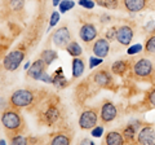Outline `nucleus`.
Segmentation results:
<instances>
[{"mask_svg": "<svg viewBox=\"0 0 155 145\" xmlns=\"http://www.w3.org/2000/svg\"><path fill=\"white\" fill-rule=\"evenodd\" d=\"M62 118V108L57 97H49L45 101H40L39 108V122L44 126L53 127L56 126Z\"/></svg>", "mask_w": 155, "mask_h": 145, "instance_id": "f257e3e1", "label": "nucleus"}, {"mask_svg": "<svg viewBox=\"0 0 155 145\" xmlns=\"http://www.w3.org/2000/svg\"><path fill=\"white\" fill-rule=\"evenodd\" d=\"M2 124L4 131L7 132L9 137H13L16 135L21 133L25 128V122L21 113L18 112V109L11 108L7 110H3L2 114Z\"/></svg>", "mask_w": 155, "mask_h": 145, "instance_id": "f03ea898", "label": "nucleus"}, {"mask_svg": "<svg viewBox=\"0 0 155 145\" xmlns=\"http://www.w3.org/2000/svg\"><path fill=\"white\" fill-rule=\"evenodd\" d=\"M38 100V91H34L30 88L17 89L11 95L9 104L12 108L21 109V108H28L31 105H36Z\"/></svg>", "mask_w": 155, "mask_h": 145, "instance_id": "7ed1b4c3", "label": "nucleus"}, {"mask_svg": "<svg viewBox=\"0 0 155 145\" xmlns=\"http://www.w3.org/2000/svg\"><path fill=\"white\" fill-rule=\"evenodd\" d=\"M25 59V51L22 49H13L4 57L3 60V67L7 71H14L18 69V66L22 64Z\"/></svg>", "mask_w": 155, "mask_h": 145, "instance_id": "20e7f679", "label": "nucleus"}, {"mask_svg": "<svg viewBox=\"0 0 155 145\" xmlns=\"http://www.w3.org/2000/svg\"><path fill=\"white\" fill-rule=\"evenodd\" d=\"M154 72L153 62L147 59H140L133 65V74L140 79H149L151 78Z\"/></svg>", "mask_w": 155, "mask_h": 145, "instance_id": "39448f33", "label": "nucleus"}, {"mask_svg": "<svg viewBox=\"0 0 155 145\" xmlns=\"http://www.w3.org/2000/svg\"><path fill=\"white\" fill-rule=\"evenodd\" d=\"M98 122V110L97 109H87L80 114L79 118V127L81 130H92L97 126Z\"/></svg>", "mask_w": 155, "mask_h": 145, "instance_id": "423d86ee", "label": "nucleus"}, {"mask_svg": "<svg viewBox=\"0 0 155 145\" xmlns=\"http://www.w3.org/2000/svg\"><path fill=\"white\" fill-rule=\"evenodd\" d=\"M52 42L56 47L66 49L67 44L71 42V34L69 31V29L66 26H61L60 29H57L52 35Z\"/></svg>", "mask_w": 155, "mask_h": 145, "instance_id": "0eeeda50", "label": "nucleus"}, {"mask_svg": "<svg viewBox=\"0 0 155 145\" xmlns=\"http://www.w3.org/2000/svg\"><path fill=\"white\" fill-rule=\"evenodd\" d=\"M116 108L111 101H105L100 108V120L102 123H110L116 118Z\"/></svg>", "mask_w": 155, "mask_h": 145, "instance_id": "6e6552de", "label": "nucleus"}, {"mask_svg": "<svg viewBox=\"0 0 155 145\" xmlns=\"http://www.w3.org/2000/svg\"><path fill=\"white\" fill-rule=\"evenodd\" d=\"M137 144L155 145V128L153 126H143L137 132Z\"/></svg>", "mask_w": 155, "mask_h": 145, "instance_id": "1a4fd4ad", "label": "nucleus"}, {"mask_svg": "<svg viewBox=\"0 0 155 145\" xmlns=\"http://www.w3.org/2000/svg\"><path fill=\"white\" fill-rule=\"evenodd\" d=\"M47 67H48V66L45 65V62L43 61L41 59H39V60L34 61L32 64H31L30 69L27 70V76H28V78L35 79V80H40L41 75L45 72Z\"/></svg>", "mask_w": 155, "mask_h": 145, "instance_id": "9d476101", "label": "nucleus"}, {"mask_svg": "<svg viewBox=\"0 0 155 145\" xmlns=\"http://www.w3.org/2000/svg\"><path fill=\"white\" fill-rule=\"evenodd\" d=\"M133 39V29L128 25H123L118 27L116 31V40L122 46H129V43Z\"/></svg>", "mask_w": 155, "mask_h": 145, "instance_id": "9b49d317", "label": "nucleus"}, {"mask_svg": "<svg viewBox=\"0 0 155 145\" xmlns=\"http://www.w3.org/2000/svg\"><path fill=\"white\" fill-rule=\"evenodd\" d=\"M97 35H98V32H97V29L94 27V25H92V23H84L83 26L80 27L79 30V36L80 39L83 40L84 43H91L93 42Z\"/></svg>", "mask_w": 155, "mask_h": 145, "instance_id": "f8f14e48", "label": "nucleus"}, {"mask_svg": "<svg viewBox=\"0 0 155 145\" xmlns=\"http://www.w3.org/2000/svg\"><path fill=\"white\" fill-rule=\"evenodd\" d=\"M92 51H93L94 56L104 59V57L107 56V53L110 51V42L106 38H98L94 42L93 47H92Z\"/></svg>", "mask_w": 155, "mask_h": 145, "instance_id": "ddd939ff", "label": "nucleus"}, {"mask_svg": "<svg viewBox=\"0 0 155 145\" xmlns=\"http://www.w3.org/2000/svg\"><path fill=\"white\" fill-rule=\"evenodd\" d=\"M72 141V136L71 135L65 131V130H61L56 133H53L51 136V144L52 145H69Z\"/></svg>", "mask_w": 155, "mask_h": 145, "instance_id": "4468645a", "label": "nucleus"}, {"mask_svg": "<svg viewBox=\"0 0 155 145\" xmlns=\"http://www.w3.org/2000/svg\"><path fill=\"white\" fill-rule=\"evenodd\" d=\"M125 11L130 13H137L145 9L147 4V0H122Z\"/></svg>", "mask_w": 155, "mask_h": 145, "instance_id": "2eb2a0df", "label": "nucleus"}, {"mask_svg": "<svg viewBox=\"0 0 155 145\" xmlns=\"http://www.w3.org/2000/svg\"><path fill=\"white\" fill-rule=\"evenodd\" d=\"M93 82L100 87H109L113 80H111V75H110L109 71L100 70V71H96L93 74Z\"/></svg>", "mask_w": 155, "mask_h": 145, "instance_id": "dca6fc26", "label": "nucleus"}, {"mask_svg": "<svg viewBox=\"0 0 155 145\" xmlns=\"http://www.w3.org/2000/svg\"><path fill=\"white\" fill-rule=\"evenodd\" d=\"M105 143L109 144V145H122V144H125V140H124L123 133L111 131V132L106 133V136H105Z\"/></svg>", "mask_w": 155, "mask_h": 145, "instance_id": "f3484780", "label": "nucleus"}, {"mask_svg": "<svg viewBox=\"0 0 155 145\" xmlns=\"http://www.w3.org/2000/svg\"><path fill=\"white\" fill-rule=\"evenodd\" d=\"M84 61L80 59V57H74L72 60V76L74 78H79L81 76V74L84 72Z\"/></svg>", "mask_w": 155, "mask_h": 145, "instance_id": "a211bd4d", "label": "nucleus"}, {"mask_svg": "<svg viewBox=\"0 0 155 145\" xmlns=\"http://www.w3.org/2000/svg\"><path fill=\"white\" fill-rule=\"evenodd\" d=\"M128 69H129V62L125 61V60L115 61L113 64V66H111V71L116 75H123Z\"/></svg>", "mask_w": 155, "mask_h": 145, "instance_id": "6ab92c4d", "label": "nucleus"}, {"mask_svg": "<svg viewBox=\"0 0 155 145\" xmlns=\"http://www.w3.org/2000/svg\"><path fill=\"white\" fill-rule=\"evenodd\" d=\"M123 136L125 143H137V133H136V127L132 124L127 126L123 130Z\"/></svg>", "mask_w": 155, "mask_h": 145, "instance_id": "aec40b11", "label": "nucleus"}, {"mask_svg": "<svg viewBox=\"0 0 155 145\" xmlns=\"http://www.w3.org/2000/svg\"><path fill=\"white\" fill-rule=\"evenodd\" d=\"M52 84L54 87H57V88H64V87L67 86V80L64 76V74H62V69H61V67L58 69V71H56V74L53 75Z\"/></svg>", "mask_w": 155, "mask_h": 145, "instance_id": "412c9836", "label": "nucleus"}, {"mask_svg": "<svg viewBox=\"0 0 155 145\" xmlns=\"http://www.w3.org/2000/svg\"><path fill=\"white\" fill-rule=\"evenodd\" d=\"M66 51L69 52V55H71L72 57H80V55L83 53V51H81V47L76 42H70L69 44H67L66 47Z\"/></svg>", "mask_w": 155, "mask_h": 145, "instance_id": "4be33fe9", "label": "nucleus"}, {"mask_svg": "<svg viewBox=\"0 0 155 145\" xmlns=\"http://www.w3.org/2000/svg\"><path fill=\"white\" fill-rule=\"evenodd\" d=\"M40 59L45 62L47 66H49L53 61L57 59V52L52 51V49H47V51H43L41 55H40Z\"/></svg>", "mask_w": 155, "mask_h": 145, "instance_id": "5701e85b", "label": "nucleus"}, {"mask_svg": "<svg viewBox=\"0 0 155 145\" xmlns=\"http://www.w3.org/2000/svg\"><path fill=\"white\" fill-rule=\"evenodd\" d=\"M26 0H8V7L13 12H19L25 5Z\"/></svg>", "mask_w": 155, "mask_h": 145, "instance_id": "b1692460", "label": "nucleus"}, {"mask_svg": "<svg viewBox=\"0 0 155 145\" xmlns=\"http://www.w3.org/2000/svg\"><path fill=\"white\" fill-rule=\"evenodd\" d=\"M9 143H11L12 145H26L28 143V140H27L26 136H22L21 133H18V135H16V136L11 137V141Z\"/></svg>", "mask_w": 155, "mask_h": 145, "instance_id": "393cba45", "label": "nucleus"}, {"mask_svg": "<svg viewBox=\"0 0 155 145\" xmlns=\"http://www.w3.org/2000/svg\"><path fill=\"white\" fill-rule=\"evenodd\" d=\"M75 7V3L72 0H62L60 3V12L61 13H66L67 11H70Z\"/></svg>", "mask_w": 155, "mask_h": 145, "instance_id": "a878e982", "label": "nucleus"}, {"mask_svg": "<svg viewBox=\"0 0 155 145\" xmlns=\"http://www.w3.org/2000/svg\"><path fill=\"white\" fill-rule=\"evenodd\" d=\"M145 51L149 55H155V35L150 36L147 39L146 46H145Z\"/></svg>", "mask_w": 155, "mask_h": 145, "instance_id": "bb28decb", "label": "nucleus"}, {"mask_svg": "<svg viewBox=\"0 0 155 145\" xmlns=\"http://www.w3.org/2000/svg\"><path fill=\"white\" fill-rule=\"evenodd\" d=\"M97 3L100 5H102L105 8H109V9H114L118 7L119 4V0H97Z\"/></svg>", "mask_w": 155, "mask_h": 145, "instance_id": "cd10ccee", "label": "nucleus"}, {"mask_svg": "<svg viewBox=\"0 0 155 145\" xmlns=\"http://www.w3.org/2000/svg\"><path fill=\"white\" fill-rule=\"evenodd\" d=\"M142 51V46L141 44H133V46H129L128 49H127V53L130 56L133 55H137V53H140Z\"/></svg>", "mask_w": 155, "mask_h": 145, "instance_id": "c85d7f7f", "label": "nucleus"}, {"mask_svg": "<svg viewBox=\"0 0 155 145\" xmlns=\"http://www.w3.org/2000/svg\"><path fill=\"white\" fill-rule=\"evenodd\" d=\"M104 133V127L102 126H96V127H93L91 130V135L93 137H101Z\"/></svg>", "mask_w": 155, "mask_h": 145, "instance_id": "c756f323", "label": "nucleus"}, {"mask_svg": "<svg viewBox=\"0 0 155 145\" xmlns=\"http://www.w3.org/2000/svg\"><path fill=\"white\" fill-rule=\"evenodd\" d=\"M116 31H118V27H111L106 31V39L109 42H111L113 39H116Z\"/></svg>", "mask_w": 155, "mask_h": 145, "instance_id": "7c9ffc66", "label": "nucleus"}, {"mask_svg": "<svg viewBox=\"0 0 155 145\" xmlns=\"http://www.w3.org/2000/svg\"><path fill=\"white\" fill-rule=\"evenodd\" d=\"M60 13L61 12H53L52 13V16H51V20H49V26L53 27V26H56L58 21H60Z\"/></svg>", "mask_w": 155, "mask_h": 145, "instance_id": "2f4dec72", "label": "nucleus"}, {"mask_svg": "<svg viewBox=\"0 0 155 145\" xmlns=\"http://www.w3.org/2000/svg\"><path fill=\"white\" fill-rule=\"evenodd\" d=\"M102 64V59L101 57H91L89 59V67L91 69H93V67H96V66H98V65H101Z\"/></svg>", "mask_w": 155, "mask_h": 145, "instance_id": "473e14b6", "label": "nucleus"}, {"mask_svg": "<svg viewBox=\"0 0 155 145\" xmlns=\"http://www.w3.org/2000/svg\"><path fill=\"white\" fill-rule=\"evenodd\" d=\"M79 4L81 7L87 8V9H92V8H94V5H96V3L93 2V0H79Z\"/></svg>", "mask_w": 155, "mask_h": 145, "instance_id": "72a5a7b5", "label": "nucleus"}, {"mask_svg": "<svg viewBox=\"0 0 155 145\" xmlns=\"http://www.w3.org/2000/svg\"><path fill=\"white\" fill-rule=\"evenodd\" d=\"M147 103L155 108V88L149 92V95H147Z\"/></svg>", "mask_w": 155, "mask_h": 145, "instance_id": "f704fd0d", "label": "nucleus"}, {"mask_svg": "<svg viewBox=\"0 0 155 145\" xmlns=\"http://www.w3.org/2000/svg\"><path fill=\"white\" fill-rule=\"evenodd\" d=\"M40 80H43V82H45V83H52L53 82V78H51L49 75L47 74V72H44V74L41 75V78H40Z\"/></svg>", "mask_w": 155, "mask_h": 145, "instance_id": "c9c22d12", "label": "nucleus"}, {"mask_svg": "<svg viewBox=\"0 0 155 145\" xmlns=\"http://www.w3.org/2000/svg\"><path fill=\"white\" fill-rule=\"evenodd\" d=\"M81 144H91V145H93L94 143L92 141V140H89V139H84L83 141H81Z\"/></svg>", "mask_w": 155, "mask_h": 145, "instance_id": "e433bc0d", "label": "nucleus"}, {"mask_svg": "<svg viewBox=\"0 0 155 145\" xmlns=\"http://www.w3.org/2000/svg\"><path fill=\"white\" fill-rule=\"evenodd\" d=\"M60 3H61V0H53V5H54V7L60 5Z\"/></svg>", "mask_w": 155, "mask_h": 145, "instance_id": "4c0bfd02", "label": "nucleus"}, {"mask_svg": "<svg viewBox=\"0 0 155 145\" xmlns=\"http://www.w3.org/2000/svg\"><path fill=\"white\" fill-rule=\"evenodd\" d=\"M30 66H31V65H30V62H26L25 66H23V67H25V70H26V69L28 70V69H30Z\"/></svg>", "mask_w": 155, "mask_h": 145, "instance_id": "58836bf2", "label": "nucleus"}]
</instances>
